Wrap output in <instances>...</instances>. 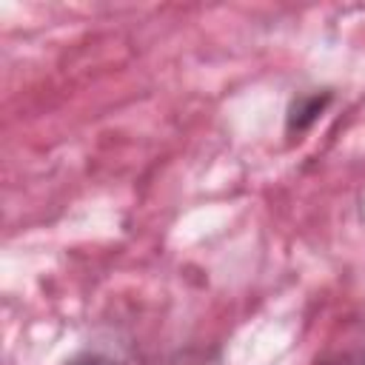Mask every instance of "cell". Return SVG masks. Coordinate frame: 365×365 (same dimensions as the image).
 Masks as SVG:
<instances>
[{
    "mask_svg": "<svg viewBox=\"0 0 365 365\" xmlns=\"http://www.w3.org/2000/svg\"><path fill=\"white\" fill-rule=\"evenodd\" d=\"M328 103V94H314V97H302V100H297L294 106H291V114H288V128L294 131H302L319 111H322V106Z\"/></svg>",
    "mask_w": 365,
    "mask_h": 365,
    "instance_id": "obj_1",
    "label": "cell"
},
{
    "mask_svg": "<svg viewBox=\"0 0 365 365\" xmlns=\"http://www.w3.org/2000/svg\"><path fill=\"white\" fill-rule=\"evenodd\" d=\"M71 365H106L103 359H97V356H86V359H74Z\"/></svg>",
    "mask_w": 365,
    "mask_h": 365,
    "instance_id": "obj_2",
    "label": "cell"
}]
</instances>
